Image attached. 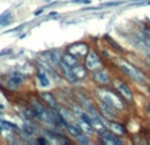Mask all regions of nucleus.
<instances>
[{"mask_svg":"<svg viewBox=\"0 0 150 145\" xmlns=\"http://www.w3.org/2000/svg\"><path fill=\"white\" fill-rule=\"evenodd\" d=\"M120 70L124 72L128 78H130L132 80H134V82H137V83H146L148 82L146 77L142 74V72L138 70L137 68H134L133 65H130V63H128V62H124V61L120 62Z\"/></svg>","mask_w":150,"mask_h":145,"instance_id":"1","label":"nucleus"},{"mask_svg":"<svg viewBox=\"0 0 150 145\" xmlns=\"http://www.w3.org/2000/svg\"><path fill=\"white\" fill-rule=\"evenodd\" d=\"M99 96L101 98V100H104L105 103L111 104L115 108H124L125 104L121 99V95L119 92H115V91H99Z\"/></svg>","mask_w":150,"mask_h":145,"instance_id":"2","label":"nucleus"},{"mask_svg":"<svg viewBox=\"0 0 150 145\" xmlns=\"http://www.w3.org/2000/svg\"><path fill=\"white\" fill-rule=\"evenodd\" d=\"M100 66H101L100 57L96 54V52L88 50L87 55H86V68H87L88 70H96V69H99Z\"/></svg>","mask_w":150,"mask_h":145,"instance_id":"3","label":"nucleus"},{"mask_svg":"<svg viewBox=\"0 0 150 145\" xmlns=\"http://www.w3.org/2000/svg\"><path fill=\"white\" fill-rule=\"evenodd\" d=\"M115 88H116L117 92H119L120 95L122 96V98L127 99L128 102H130V103L133 102V94H132V90H130V88L128 87L127 83H124L122 80H116V82H115Z\"/></svg>","mask_w":150,"mask_h":145,"instance_id":"4","label":"nucleus"},{"mask_svg":"<svg viewBox=\"0 0 150 145\" xmlns=\"http://www.w3.org/2000/svg\"><path fill=\"white\" fill-rule=\"evenodd\" d=\"M101 143L107 144V145H121L122 141L120 139H117L116 136L112 132H108V131H101Z\"/></svg>","mask_w":150,"mask_h":145,"instance_id":"5","label":"nucleus"},{"mask_svg":"<svg viewBox=\"0 0 150 145\" xmlns=\"http://www.w3.org/2000/svg\"><path fill=\"white\" fill-rule=\"evenodd\" d=\"M69 53H71L74 55H82V57H84L88 53V45L84 44V42H76V44L71 45L69 48Z\"/></svg>","mask_w":150,"mask_h":145,"instance_id":"6","label":"nucleus"},{"mask_svg":"<svg viewBox=\"0 0 150 145\" xmlns=\"http://www.w3.org/2000/svg\"><path fill=\"white\" fill-rule=\"evenodd\" d=\"M59 68H61V70H62V74H63V77L66 78V79L69 80V82H71V83H75L76 80H79L76 77H75V74H74V71H73V68H70L69 65H66L63 61H61V63H59Z\"/></svg>","mask_w":150,"mask_h":145,"instance_id":"7","label":"nucleus"},{"mask_svg":"<svg viewBox=\"0 0 150 145\" xmlns=\"http://www.w3.org/2000/svg\"><path fill=\"white\" fill-rule=\"evenodd\" d=\"M99 107H100V109L103 111V114L105 115L107 117H109V119H113V117H116V109L117 108H115V107H112L111 104H108V103H105L104 100H101L100 103H99Z\"/></svg>","mask_w":150,"mask_h":145,"instance_id":"8","label":"nucleus"},{"mask_svg":"<svg viewBox=\"0 0 150 145\" xmlns=\"http://www.w3.org/2000/svg\"><path fill=\"white\" fill-rule=\"evenodd\" d=\"M40 98L50 107V108H57V100H55L54 95L50 92H40Z\"/></svg>","mask_w":150,"mask_h":145,"instance_id":"9","label":"nucleus"},{"mask_svg":"<svg viewBox=\"0 0 150 145\" xmlns=\"http://www.w3.org/2000/svg\"><path fill=\"white\" fill-rule=\"evenodd\" d=\"M93 79H95L98 83H101V85H105V83H108V82H109L108 72H107L105 70H98V71H93Z\"/></svg>","mask_w":150,"mask_h":145,"instance_id":"10","label":"nucleus"},{"mask_svg":"<svg viewBox=\"0 0 150 145\" xmlns=\"http://www.w3.org/2000/svg\"><path fill=\"white\" fill-rule=\"evenodd\" d=\"M65 127H66V129H67V132L70 133L71 136H74V137H78L79 135H82V128L79 127V125H75V124H71V123H67L66 122V124H65Z\"/></svg>","mask_w":150,"mask_h":145,"instance_id":"11","label":"nucleus"},{"mask_svg":"<svg viewBox=\"0 0 150 145\" xmlns=\"http://www.w3.org/2000/svg\"><path fill=\"white\" fill-rule=\"evenodd\" d=\"M8 79L11 80V82L13 83V85H16V86H18V85H21V83L24 82V75L21 74V72H18V71H13V72H11L9 75H8Z\"/></svg>","mask_w":150,"mask_h":145,"instance_id":"12","label":"nucleus"},{"mask_svg":"<svg viewBox=\"0 0 150 145\" xmlns=\"http://www.w3.org/2000/svg\"><path fill=\"white\" fill-rule=\"evenodd\" d=\"M62 61L69 65L70 68H74L75 65H78V60H76V55L71 54V53H66V54L62 55Z\"/></svg>","mask_w":150,"mask_h":145,"instance_id":"13","label":"nucleus"},{"mask_svg":"<svg viewBox=\"0 0 150 145\" xmlns=\"http://www.w3.org/2000/svg\"><path fill=\"white\" fill-rule=\"evenodd\" d=\"M73 71H74L75 77H76L78 79H83V78L87 75V70H86V68H84V66H82V65H79V63L74 66Z\"/></svg>","mask_w":150,"mask_h":145,"instance_id":"14","label":"nucleus"},{"mask_svg":"<svg viewBox=\"0 0 150 145\" xmlns=\"http://www.w3.org/2000/svg\"><path fill=\"white\" fill-rule=\"evenodd\" d=\"M47 57H49V61L53 65H59L61 63V54L58 50H52V52H49L47 53Z\"/></svg>","mask_w":150,"mask_h":145,"instance_id":"15","label":"nucleus"},{"mask_svg":"<svg viewBox=\"0 0 150 145\" xmlns=\"http://www.w3.org/2000/svg\"><path fill=\"white\" fill-rule=\"evenodd\" d=\"M37 78H38V80H40V85H41L42 87H47V86L50 85V80H49V78H47V75L45 74L44 71H41V70H40L38 72H37Z\"/></svg>","mask_w":150,"mask_h":145,"instance_id":"16","label":"nucleus"},{"mask_svg":"<svg viewBox=\"0 0 150 145\" xmlns=\"http://www.w3.org/2000/svg\"><path fill=\"white\" fill-rule=\"evenodd\" d=\"M109 128H111L113 132H116L117 135H124L125 133V128L122 127L121 124H119V123H109Z\"/></svg>","mask_w":150,"mask_h":145,"instance_id":"17","label":"nucleus"},{"mask_svg":"<svg viewBox=\"0 0 150 145\" xmlns=\"http://www.w3.org/2000/svg\"><path fill=\"white\" fill-rule=\"evenodd\" d=\"M80 119H82V122L87 123V124H90L93 127V120H92V117H91L90 114H86V112L84 114H80Z\"/></svg>","mask_w":150,"mask_h":145,"instance_id":"18","label":"nucleus"},{"mask_svg":"<svg viewBox=\"0 0 150 145\" xmlns=\"http://www.w3.org/2000/svg\"><path fill=\"white\" fill-rule=\"evenodd\" d=\"M80 128H82L83 131H84L87 135H90V133H92L93 132V129H92V125H90V124H87V123H84V122H82L80 123Z\"/></svg>","mask_w":150,"mask_h":145,"instance_id":"19","label":"nucleus"},{"mask_svg":"<svg viewBox=\"0 0 150 145\" xmlns=\"http://www.w3.org/2000/svg\"><path fill=\"white\" fill-rule=\"evenodd\" d=\"M105 41H108V42H109V44H111V45H112V46H113V48H115V49H116V50H117V52H124V49H122V48H121V46H120V45H119V44H117V42H115V41H113V40H112V38H111V37H105Z\"/></svg>","mask_w":150,"mask_h":145,"instance_id":"20","label":"nucleus"},{"mask_svg":"<svg viewBox=\"0 0 150 145\" xmlns=\"http://www.w3.org/2000/svg\"><path fill=\"white\" fill-rule=\"evenodd\" d=\"M11 16V11H5L3 15H0V24H7L8 20L7 18H9Z\"/></svg>","mask_w":150,"mask_h":145,"instance_id":"21","label":"nucleus"},{"mask_svg":"<svg viewBox=\"0 0 150 145\" xmlns=\"http://www.w3.org/2000/svg\"><path fill=\"white\" fill-rule=\"evenodd\" d=\"M1 123H3V127H5V128H8V129H16V125L13 124V123H9V122H5V120H1Z\"/></svg>","mask_w":150,"mask_h":145,"instance_id":"22","label":"nucleus"},{"mask_svg":"<svg viewBox=\"0 0 150 145\" xmlns=\"http://www.w3.org/2000/svg\"><path fill=\"white\" fill-rule=\"evenodd\" d=\"M76 139H78V141H79V143H82V144H88V143H90L88 137H86V135H83V133H82V135L78 136Z\"/></svg>","mask_w":150,"mask_h":145,"instance_id":"23","label":"nucleus"},{"mask_svg":"<svg viewBox=\"0 0 150 145\" xmlns=\"http://www.w3.org/2000/svg\"><path fill=\"white\" fill-rule=\"evenodd\" d=\"M9 53H12V50H9V49H5L4 52H0V55H7V54H9Z\"/></svg>","mask_w":150,"mask_h":145,"instance_id":"24","label":"nucleus"},{"mask_svg":"<svg viewBox=\"0 0 150 145\" xmlns=\"http://www.w3.org/2000/svg\"><path fill=\"white\" fill-rule=\"evenodd\" d=\"M38 143L40 144H45V143H46V140H45V139H42V137H40L38 139Z\"/></svg>","mask_w":150,"mask_h":145,"instance_id":"25","label":"nucleus"},{"mask_svg":"<svg viewBox=\"0 0 150 145\" xmlns=\"http://www.w3.org/2000/svg\"><path fill=\"white\" fill-rule=\"evenodd\" d=\"M73 1H76V3H88L87 0H73Z\"/></svg>","mask_w":150,"mask_h":145,"instance_id":"26","label":"nucleus"},{"mask_svg":"<svg viewBox=\"0 0 150 145\" xmlns=\"http://www.w3.org/2000/svg\"><path fill=\"white\" fill-rule=\"evenodd\" d=\"M0 109H3V106H0Z\"/></svg>","mask_w":150,"mask_h":145,"instance_id":"27","label":"nucleus"},{"mask_svg":"<svg viewBox=\"0 0 150 145\" xmlns=\"http://www.w3.org/2000/svg\"><path fill=\"white\" fill-rule=\"evenodd\" d=\"M45 1H50V0H45Z\"/></svg>","mask_w":150,"mask_h":145,"instance_id":"28","label":"nucleus"}]
</instances>
